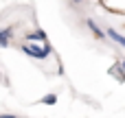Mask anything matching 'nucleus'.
<instances>
[{
  "label": "nucleus",
  "mask_w": 125,
  "mask_h": 118,
  "mask_svg": "<svg viewBox=\"0 0 125 118\" xmlns=\"http://www.w3.org/2000/svg\"><path fill=\"white\" fill-rule=\"evenodd\" d=\"M11 37H13V26H7V28H0V46L7 48L11 44Z\"/></svg>",
  "instance_id": "nucleus-5"
},
{
  "label": "nucleus",
  "mask_w": 125,
  "mask_h": 118,
  "mask_svg": "<svg viewBox=\"0 0 125 118\" xmlns=\"http://www.w3.org/2000/svg\"><path fill=\"white\" fill-rule=\"evenodd\" d=\"M86 26L90 28V33H92V35H94L97 39H101V42H105V39H108L105 31H103V28H101V26H99V24H97V22H94L92 18H88V20H86Z\"/></svg>",
  "instance_id": "nucleus-2"
},
{
  "label": "nucleus",
  "mask_w": 125,
  "mask_h": 118,
  "mask_svg": "<svg viewBox=\"0 0 125 118\" xmlns=\"http://www.w3.org/2000/svg\"><path fill=\"white\" fill-rule=\"evenodd\" d=\"M40 103L51 107V105H55V103H57V94H53V92H51V94H44V96L40 99Z\"/></svg>",
  "instance_id": "nucleus-7"
},
{
  "label": "nucleus",
  "mask_w": 125,
  "mask_h": 118,
  "mask_svg": "<svg viewBox=\"0 0 125 118\" xmlns=\"http://www.w3.org/2000/svg\"><path fill=\"white\" fill-rule=\"evenodd\" d=\"M105 35H108V37H110L112 42H116V44H119L121 48H125V35H121V33H119L116 28H112V26H110V28H105Z\"/></svg>",
  "instance_id": "nucleus-3"
},
{
  "label": "nucleus",
  "mask_w": 125,
  "mask_h": 118,
  "mask_svg": "<svg viewBox=\"0 0 125 118\" xmlns=\"http://www.w3.org/2000/svg\"><path fill=\"white\" fill-rule=\"evenodd\" d=\"M20 48H22V53H24V55H29V57H33V59H46V57L53 53V46H51L48 42H44V46H35V44L24 42Z\"/></svg>",
  "instance_id": "nucleus-1"
},
{
  "label": "nucleus",
  "mask_w": 125,
  "mask_h": 118,
  "mask_svg": "<svg viewBox=\"0 0 125 118\" xmlns=\"http://www.w3.org/2000/svg\"><path fill=\"white\" fill-rule=\"evenodd\" d=\"M0 118H15V116H11V114H0Z\"/></svg>",
  "instance_id": "nucleus-8"
},
{
  "label": "nucleus",
  "mask_w": 125,
  "mask_h": 118,
  "mask_svg": "<svg viewBox=\"0 0 125 118\" xmlns=\"http://www.w3.org/2000/svg\"><path fill=\"white\" fill-rule=\"evenodd\" d=\"M108 72H110V74H114L119 81H125V70H123V66H121V61H116V64H114Z\"/></svg>",
  "instance_id": "nucleus-6"
},
{
  "label": "nucleus",
  "mask_w": 125,
  "mask_h": 118,
  "mask_svg": "<svg viewBox=\"0 0 125 118\" xmlns=\"http://www.w3.org/2000/svg\"><path fill=\"white\" fill-rule=\"evenodd\" d=\"M24 39H29V42H48V35H46V31H42V28H37V31H33V33H26V37Z\"/></svg>",
  "instance_id": "nucleus-4"
},
{
  "label": "nucleus",
  "mask_w": 125,
  "mask_h": 118,
  "mask_svg": "<svg viewBox=\"0 0 125 118\" xmlns=\"http://www.w3.org/2000/svg\"><path fill=\"white\" fill-rule=\"evenodd\" d=\"M121 66H123V70H125V59H121Z\"/></svg>",
  "instance_id": "nucleus-9"
}]
</instances>
